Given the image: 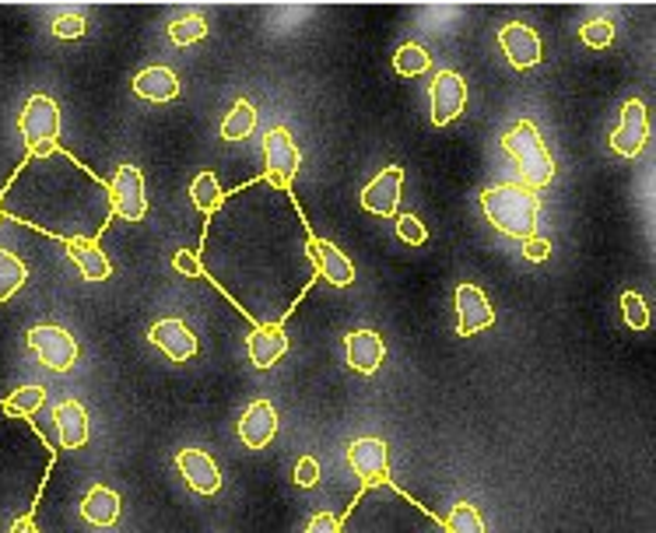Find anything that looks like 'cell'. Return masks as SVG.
I'll return each mask as SVG.
<instances>
[{"label":"cell","instance_id":"obj_1","mask_svg":"<svg viewBox=\"0 0 656 533\" xmlns=\"http://www.w3.org/2000/svg\"><path fill=\"white\" fill-rule=\"evenodd\" d=\"M312 228L292 190L253 179L205 218L200 277L257 326H281L317 281Z\"/></svg>","mask_w":656,"mask_h":533},{"label":"cell","instance_id":"obj_2","mask_svg":"<svg viewBox=\"0 0 656 533\" xmlns=\"http://www.w3.org/2000/svg\"><path fill=\"white\" fill-rule=\"evenodd\" d=\"M0 214L25 222L60 243H99L106 225L113 222L109 183L96 172L53 148L46 154H28L22 169L0 194Z\"/></svg>","mask_w":656,"mask_h":533},{"label":"cell","instance_id":"obj_3","mask_svg":"<svg viewBox=\"0 0 656 533\" xmlns=\"http://www.w3.org/2000/svg\"><path fill=\"white\" fill-rule=\"evenodd\" d=\"M50 467L53 449L46 446V438L0 404V533L33 516Z\"/></svg>","mask_w":656,"mask_h":533},{"label":"cell","instance_id":"obj_4","mask_svg":"<svg viewBox=\"0 0 656 533\" xmlns=\"http://www.w3.org/2000/svg\"><path fill=\"white\" fill-rule=\"evenodd\" d=\"M337 533H446V523L421 501L404 495L394 481L366 484L355 495Z\"/></svg>","mask_w":656,"mask_h":533},{"label":"cell","instance_id":"obj_5","mask_svg":"<svg viewBox=\"0 0 656 533\" xmlns=\"http://www.w3.org/2000/svg\"><path fill=\"white\" fill-rule=\"evenodd\" d=\"M481 211L498 232L512 235V239H530L537 228L541 197L527 190L523 183H503L481 194Z\"/></svg>","mask_w":656,"mask_h":533},{"label":"cell","instance_id":"obj_6","mask_svg":"<svg viewBox=\"0 0 656 533\" xmlns=\"http://www.w3.org/2000/svg\"><path fill=\"white\" fill-rule=\"evenodd\" d=\"M503 148L509 151V159L517 162L520 169V179L527 190H541V186H548L555 179V162H552V151L548 145L541 140V131L534 127L530 120H520L517 127H512L506 137H503Z\"/></svg>","mask_w":656,"mask_h":533},{"label":"cell","instance_id":"obj_7","mask_svg":"<svg viewBox=\"0 0 656 533\" xmlns=\"http://www.w3.org/2000/svg\"><path fill=\"white\" fill-rule=\"evenodd\" d=\"M18 127H22V137L28 145V154L53 151L57 137H60V106L50 96H33L22 109Z\"/></svg>","mask_w":656,"mask_h":533},{"label":"cell","instance_id":"obj_8","mask_svg":"<svg viewBox=\"0 0 656 533\" xmlns=\"http://www.w3.org/2000/svg\"><path fill=\"white\" fill-rule=\"evenodd\" d=\"M263 165H268L263 179H268L271 186H277V190H292L295 172H299V165H302V151L295 148V140L285 127L271 131L268 140H263Z\"/></svg>","mask_w":656,"mask_h":533},{"label":"cell","instance_id":"obj_9","mask_svg":"<svg viewBox=\"0 0 656 533\" xmlns=\"http://www.w3.org/2000/svg\"><path fill=\"white\" fill-rule=\"evenodd\" d=\"M28 348L36 351V358L53 372H71L77 362V340L64 331V326H33L25 334Z\"/></svg>","mask_w":656,"mask_h":533},{"label":"cell","instance_id":"obj_10","mask_svg":"<svg viewBox=\"0 0 656 533\" xmlns=\"http://www.w3.org/2000/svg\"><path fill=\"white\" fill-rule=\"evenodd\" d=\"M109 200H113V214L123 218V222H140L148 214V190L137 165L116 169L113 183H109Z\"/></svg>","mask_w":656,"mask_h":533},{"label":"cell","instance_id":"obj_11","mask_svg":"<svg viewBox=\"0 0 656 533\" xmlns=\"http://www.w3.org/2000/svg\"><path fill=\"white\" fill-rule=\"evenodd\" d=\"M649 140V109L643 99H629L621 109V120L611 134V148L621 154V159H635V154H643Z\"/></svg>","mask_w":656,"mask_h":533},{"label":"cell","instance_id":"obj_12","mask_svg":"<svg viewBox=\"0 0 656 533\" xmlns=\"http://www.w3.org/2000/svg\"><path fill=\"white\" fill-rule=\"evenodd\" d=\"M348 463L366 484H386L389 481V449L383 438L366 435L348 446Z\"/></svg>","mask_w":656,"mask_h":533},{"label":"cell","instance_id":"obj_13","mask_svg":"<svg viewBox=\"0 0 656 533\" xmlns=\"http://www.w3.org/2000/svg\"><path fill=\"white\" fill-rule=\"evenodd\" d=\"M467 106V82L457 71H440L432 82V123L435 127H449L453 120L463 113Z\"/></svg>","mask_w":656,"mask_h":533},{"label":"cell","instance_id":"obj_14","mask_svg":"<svg viewBox=\"0 0 656 533\" xmlns=\"http://www.w3.org/2000/svg\"><path fill=\"white\" fill-rule=\"evenodd\" d=\"M498 46H503L506 60L517 71L537 67L541 64V53H544L541 50V36L530 25H523V22H509L503 33H498Z\"/></svg>","mask_w":656,"mask_h":533},{"label":"cell","instance_id":"obj_15","mask_svg":"<svg viewBox=\"0 0 656 533\" xmlns=\"http://www.w3.org/2000/svg\"><path fill=\"white\" fill-rule=\"evenodd\" d=\"M400 190H404V169L389 165L362 190V208L376 218H394L400 203Z\"/></svg>","mask_w":656,"mask_h":533},{"label":"cell","instance_id":"obj_16","mask_svg":"<svg viewBox=\"0 0 656 533\" xmlns=\"http://www.w3.org/2000/svg\"><path fill=\"white\" fill-rule=\"evenodd\" d=\"M148 337L154 348H162L169 355V362H190V358H197V334L176 317L159 320L148 331Z\"/></svg>","mask_w":656,"mask_h":533},{"label":"cell","instance_id":"obj_17","mask_svg":"<svg viewBox=\"0 0 656 533\" xmlns=\"http://www.w3.org/2000/svg\"><path fill=\"white\" fill-rule=\"evenodd\" d=\"M176 467H180V474L186 478V484H190L197 495H218V492H222V470H218V463L208 457L205 449H180L176 453Z\"/></svg>","mask_w":656,"mask_h":533},{"label":"cell","instance_id":"obj_18","mask_svg":"<svg viewBox=\"0 0 656 533\" xmlns=\"http://www.w3.org/2000/svg\"><path fill=\"white\" fill-rule=\"evenodd\" d=\"M457 312H460V323H457L460 337L488 331V326L495 323V309L488 302V295H484L478 285H460L457 288Z\"/></svg>","mask_w":656,"mask_h":533},{"label":"cell","instance_id":"obj_19","mask_svg":"<svg viewBox=\"0 0 656 533\" xmlns=\"http://www.w3.org/2000/svg\"><path fill=\"white\" fill-rule=\"evenodd\" d=\"M274 435H277V411H274V404L271 400H253L243 411V421H239L243 446L263 449V446H271Z\"/></svg>","mask_w":656,"mask_h":533},{"label":"cell","instance_id":"obj_20","mask_svg":"<svg viewBox=\"0 0 656 533\" xmlns=\"http://www.w3.org/2000/svg\"><path fill=\"white\" fill-rule=\"evenodd\" d=\"M312 263H317V277L331 281V285L337 288H348L355 281V263L348 260V253H341V249L334 243L320 239V235H312Z\"/></svg>","mask_w":656,"mask_h":533},{"label":"cell","instance_id":"obj_21","mask_svg":"<svg viewBox=\"0 0 656 533\" xmlns=\"http://www.w3.org/2000/svg\"><path fill=\"white\" fill-rule=\"evenodd\" d=\"M345 355H348V365L362 375H372L383 365V355H386V344L376 331H351L345 340Z\"/></svg>","mask_w":656,"mask_h":533},{"label":"cell","instance_id":"obj_22","mask_svg":"<svg viewBox=\"0 0 656 533\" xmlns=\"http://www.w3.org/2000/svg\"><path fill=\"white\" fill-rule=\"evenodd\" d=\"M53 421H57L60 449H77V446L88 443V411H85V404H77V400L57 404Z\"/></svg>","mask_w":656,"mask_h":533},{"label":"cell","instance_id":"obj_23","mask_svg":"<svg viewBox=\"0 0 656 533\" xmlns=\"http://www.w3.org/2000/svg\"><path fill=\"white\" fill-rule=\"evenodd\" d=\"M288 351V337L281 326H253V334H249V362L253 369H271L277 365L281 358Z\"/></svg>","mask_w":656,"mask_h":533},{"label":"cell","instance_id":"obj_24","mask_svg":"<svg viewBox=\"0 0 656 533\" xmlns=\"http://www.w3.org/2000/svg\"><path fill=\"white\" fill-rule=\"evenodd\" d=\"M134 91L148 102H173L180 96V77H176V71L154 64L134 77Z\"/></svg>","mask_w":656,"mask_h":533},{"label":"cell","instance_id":"obj_25","mask_svg":"<svg viewBox=\"0 0 656 533\" xmlns=\"http://www.w3.org/2000/svg\"><path fill=\"white\" fill-rule=\"evenodd\" d=\"M82 516L91 526H113L120 520V495L106 484H96L82 501Z\"/></svg>","mask_w":656,"mask_h":533},{"label":"cell","instance_id":"obj_26","mask_svg":"<svg viewBox=\"0 0 656 533\" xmlns=\"http://www.w3.org/2000/svg\"><path fill=\"white\" fill-rule=\"evenodd\" d=\"M67 257L77 263V271L85 274V281H106L113 274V263L99 249V243H67Z\"/></svg>","mask_w":656,"mask_h":533},{"label":"cell","instance_id":"obj_27","mask_svg":"<svg viewBox=\"0 0 656 533\" xmlns=\"http://www.w3.org/2000/svg\"><path fill=\"white\" fill-rule=\"evenodd\" d=\"M253 127H257V106L249 99H239L222 120V140H243L253 134Z\"/></svg>","mask_w":656,"mask_h":533},{"label":"cell","instance_id":"obj_28","mask_svg":"<svg viewBox=\"0 0 656 533\" xmlns=\"http://www.w3.org/2000/svg\"><path fill=\"white\" fill-rule=\"evenodd\" d=\"M25 281H28V266L14 253H8V249H0V306H4Z\"/></svg>","mask_w":656,"mask_h":533},{"label":"cell","instance_id":"obj_29","mask_svg":"<svg viewBox=\"0 0 656 533\" xmlns=\"http://www.w3.org/2000/svg\"><path fill=\"white\" fill-rule=\"evenodd\" d=\"M190 200H194V208L200 211V214H211V211H218V203L225 200V194H222V186H218V176L214 172H200V176L194 179V186H190Z\"/></svg>","mask_w":656,"mask_h":533},{"label":"cell","instance_id":"obj_30","mask_svg":"<svg viewBox=\"0 0 656 533\" xmlns=\"http://www.w3.org/2000/svg\"><path fill=\"white\" fill-rule=\"evenodd\" d=\"M429 67H432V57H429L425 46H418V42H404L400 50L394 53V71L400 77H418V74H425Z\"/></svg>","mask_w":656,"mask_h":533},{"label":"cell","instance_id":"obj_31","mask_svg":"<svg viewBox=\"0 0 656 533\" xmlns=\"http://www.w3.org/2000/svg\"><path fill=\"white\" fill-rule=\"evenodd\" d=\"M42 400H46V389L42 386H22V389H14V394L4 400V411L14 414V418H28V414L39 411Z\"/></svg>","mask_w":656,"mask_h":533},{"label":"cell","instance_id":"obj_32","mask_svg":"<svg viewBox=\"0 0 656 533\" xmlns=\"http://www.w3.org/2000/svg\"><path fill=\"white\" fill-rule=\"evenodd\" d=\"M621 312H624V323H629V331H649L653 312H649V302L639 292H624L621 295Z\"/></svg>","mask_w":656,"mask_h":533},{"label":"cell","instance_id":"obj_33","mask_svg":"<svg viewBox=\"0 0 656 533\" xmlns=\"http://www.w3.org/2000/svg\"><path fill=\"white\" fill-rule=\"evenodd\" d=\"M446 523V533H484V520L478 506H471V501H460V506H453L449 520Z\"/></svg>","mask_w":656,"mask_h":533},{"label":"cell","instance_id":"obj_34","mask_svg":"<svg viewBox=\"0 0 656 533\" xmlns=\"http://www.w3.org/2000/svg\"><path fill=\"white\" fill-rule=\"evenodd\" d=\"M205 36H208V22L200 18V14H186V18L169 25V39H173L176 46H194Z\"/></svg>","mask_w":656,"mask_h":533},{"label":"cell","instance_id":"obj_35","mask_svg":"<svg viewBox=\"0 0 656 533\" xmlns=\"http://www.w3.org/2000/svg\"><path fill=\"white\" fill-rule=\"evenodd\" d=\"M580 39L590 46V50H607L615 42V25L607 18H593L580 28Z\"/></svg>","mask_w":656,"mask_h":533},{"label":"cell","instance_id":"obj_36","mask_svg":"<svg viewBox=\"0 0 656 533\" xmlns=\"http://www.w3.org/2000/svg\"><path fill=\"white\" fill-rule=\"evenodd\" d=\"M397 235L408 246H425L429 243V228L421 225V218H414V214H397Z\"/></svg>","mask_w":656,"mask_h":533},{"label":"cell","instance_id":"obj_37","mask_svg":"<svg viewBox=\"0 0 656 533\" xmlns=\"http://www.w3.org/2000/svg\"><path fill=\"white\" fill-rule=\"evenodd\" d=\"M85 33H88L85 14H64V18L53 22V36L57 39H82Z\"/></svg>","mask_w":656,"mask_h":533},{"label":"cell","instance_id":"obj_38","mask_svg":"<svg viewBox=\"0 0 656 533\" xmlns=\"http://www.w3.org/2000/svg\"><path fill=\"white\" fill-rule=\"evenodd\" d=\"M523 257H527L530 263L548 260V257H552V243L541 239V235H530V239H523Z\"/></svg>","mask_w":656,"mask_h":533},{"label":"cell","instance_id":"obj_39","mask_svg":"<svg viewBox=\"0 0 656 533\" xmlns=\"http://www.w3.org/2000/svg\"><path fill=\"white\" fill-rule=\"evenodd\" d=\"M173 271L183 277H200V263H197L194 249H180V253L173 257Z\"/></svg>","mask_w":656,"mask_h":533},{"label":"cell","instance_id":"obj_40","mask_svg":"<svg viewBox=\"0 0 656 533\" xmlns=\"http://www.w3.org/2000/svg\"><path fill=\"white\" fill-rule=\"evenodd\" d=\"M295 481H299L302 488H312V484L320 481V463L312 457H302L299 463H295Z\"/></svg>","mask_w":656,"mask_h":533},{"label":"cell","instance_id":"obj_41","mask_svg":"<svg viewBox=\"0 0 656 533\" xmlns=\"http://www.w3.org/2000/svg\"><path fill=\"white\" fill-rule=\"evenodd\" d=\"M306 533H337V516L334 512H317L309 520Z\"/></svg>","mask_w":656,"mask_h":533},{"label":"cell","instance_id":"obj_42","mask_svg":"<svg viewBox=\"0 0 656 533\" xmlns=\"http://www.w3.org/2000/svg\"><path fill=\"white\" fill-rule=\"evenodd\" d=\"M8 533H39V526L33 523V516H25V520H18V523H14Z\"/></svg>","mask_w":656,"mask_h":533},{"label":"cell","instance_id":"obj_43","mask_svg":"<svg viewBox=\"0 0 656 533\" xmlns=\"http://www.w3.org/2000/svg\"><path fill=\"white\" fill-rule=\"evenodd\" d=\"M0 218H4V214H0Z\"/></svg>","mask_w":656,"mask_h":533}]
</instances>
